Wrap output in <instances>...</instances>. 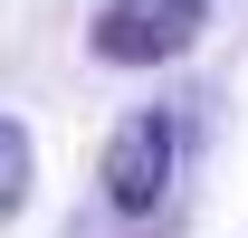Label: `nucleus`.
Returning <instances> with one entry per match:
<instances>
[{
	"mask_svg": "<svg viewBox=\"0 0 248 238\" xmlns=\"http://www.w3.org/2000/svg\"><path fill=\"white\" fill-rule=\"evenodd\" d=\"M182 115L172 105H143V115L115 124V143H105V200L124 209V219H143V209L172 200V181H182Z\"/></svg>",
	"mask_w": 248,
	"mask_h": 238,
	"instance_id": "obj_1",
	"label": "nucleus"
},
{
	"mask_svg": "<svg viewBox=\"0 0 248 238\" xmlns=\"http://www.w3.org/2000/svg\"><path fill=\"white\" fill-rule=\"evenodd\" d=\"M29 172H38V152H29V124H10L0 115V229L29 209Z\"/></svg>",
	"mask_w": 248,
	"mask_h": 238,
	"instance_id": "obj_3",
	"label": "nucleus"
},
{
	"mask_svg": "<svg viewBox=\"0 0 248 238\" xmlns=\"http://www.w3.org/2000/svg\"><path fill=\"white\" fill-rule=\"evenodd\" d=\"M201 29H210V0H105L86 38L105 67H172Z\"/></svg>",
	"mask_w": 248,
	"mask_h": 238,
	"instance_id": "obj_2",
	"label": "nucleus"
}]
</instances>
